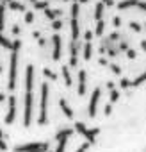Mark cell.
<instances>
[{"mask_svg":"<svg viewBox=\"0 0 146 152\" xmlns=\"http://www.w3.org/2000/svg\"><path fill=\"white\" fill-rule=\"evenodd\" d=\"M119 9H128V7H139L142 11H146V2H142V0H125V2L118 4Z\"/></svg>","mask_w":146,"mask_h":152,"instance_id":"6da1fadb","label":"cell"},{"mask_svg":"<svg viewBox=\"0 0 146 152\" xmlns=\"http://www.w3.org/2000/svg\"><path fill=\"white\" fill-rule=\"evenodd\" d=\"M98 97H100V91H95V95H93V100H91V107H89L91 115H95V113H96V102H98Z\"/></svg>","mask_w":146,"mask_h":152,"instance_id":"7a4b0ae2","label":"cell"},{"mask_svg":"<svg viewBox=\"0 0 146 152\" xmlns=\"http://www.w3.org/2000/svg\"><path fill=\"white\" fill-rule=\"evenodd\" d=\"M144 81H146V72H142L137 79H134V81H132V86H141Z\"/></svg>","mask_w":146,"mask_h":152,"instance_id":"3957f363","label":"cell"},{"mask_svg":"<svg viewBox=\"0 0 146 152\" xmlns=\"http://www.w3.org/2000/svg\"><path fill=\"white\" fill-rule=\"evenodd\" d=\"M130 27H132L135 32H141V25H139V23H134V22H132V23H130Z\"/></svg>","mask_w":146,"mask_h":152,"instance_id":"277c9868","label":"cell"},{"mask_svg":"<svg viewBox=\"0 0 146 152\" xmlns=\"http://www.w3.org/2000/svg\"><path fill=\"white\" fill-rule=\"evenodd\" d=\"M128 57H135V52L134 50H128Z\"/></svg>","mask_w":146,"mask_h":152,"instance_id":"5b68a950","label":"cell"},{"mask_svg":"<svg viewBox=\"0 0 146 152\" xmlns=\"http://www.w3.org/2000/svg\"><path fill=\"white\" fill-rule=\"evenodd\" d=\"M141 45H142V50H146V41H142Z\"/></svg>","mask_w":146,"mask_h":152,"instance_id":"8992f818","label":"cell"},{"mask_svg":"<svg viewBox=\"0 0 146 152\" xmlns=\"http://www.w3.org/2000/svg\"><path fill=\"white\" fill-rule=\"evenodd\" d=\"M107 2H109V4H111V0H107Z\"/></svg>","mask_w":146,"mask_h":152,"instance_id":"52a82bcc","label":"cell"}]
</instances>
